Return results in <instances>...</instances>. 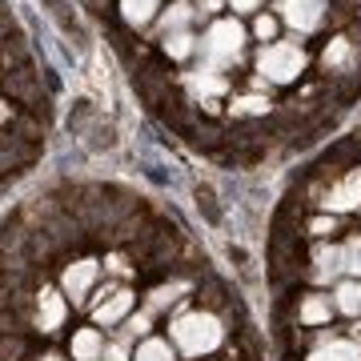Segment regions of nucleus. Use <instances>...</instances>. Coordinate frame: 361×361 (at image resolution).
<instances>
[{"instance_id": "aec40b11", "label": "nucleus", "mask_w": 361, "mask_h": 361, "mask_svg": "<svg viewBox=\"0 0 361 361\" xmlns=\"http://www.w3.org/2000/svg\"><path fill=\"white\" fill-rule=\"evenodd\" d=\"M193 49H197V37H193V32H169L165 56H173V61H185Z\"/></svg>"}, {"instance_id": "6ab92c4d", "label": "nucleus", "mask_w": 361, "mask_h": 361, "mask_svg": "<svg viewBox=\"0 0 361 361\" xmlns=\"http://www.w3.org/2000/svg\"><path fill=\"white\" fill-rule=\"evenodd\" d=\"M185 289H189V285H185V281H169V285H157L153 293H149V310H169V305H173V301H177L180 293H185Z\"/></svg>"}, {"instance_id": "b1692460", "label": "nucleus", "mask_w": 361, "mask_h": 361, "mask_svg": "<svg viewBox=\"0 0 361 361\" xmlns=\"http://www.w3.org/2000/svg\"><path fill=\"white\" fill-rule=\"evenodd\" d=\"M253 32H257L261 40H273L277 37V16H257V20H253Z\"/></svg>"}, {"instance_id": "4be33fe9", "label": "nucleus", "mask_w": 361, "mask_h": 361, "mask_svg": "<svg viewBox=\"0 0 361 361\" xmlns=\"http://www.w3.org/2000/svg\"><path fill=\"white\" fill-rule=\"evenodd\" d=\"M149 329H153V313H133V317H125V341L149 337Z\"/></svg>"}, {"instance_id": "9b49d317", "label": "nucleus", "mask_w": 361, "mask_h": 361, "mask_svg": "<svg viewBox=\"0 0 361 361\" xmlns=\"http://www.w3.org/2000/svg\"><path fill=\"white\" fill-rule=\"evenodd\" d=\"M68 353H73V361H101L104 357V337L97 334V329H80V334H73Z\"/></svg>"}, {"instance_id": "39448f33", "label": "nucleus", "mask_w": 361, "mask_h": 361, "mask_svg": "<svg viewBox=\"0 0 361 361\" xmlns=\"http://www.w3.org/2000/svg\"><path fill=\"white\" fill-rule=\"evenodd\" d=\"M65 313H68L65 297L56 293V289H40V297H37V329L40 334H56L65 325Z\"/></svg>"}, {"instance_id": "7ed1b4c3", "label": "nucleus", "mask_w": 361, "mask_h": 361, "mask_svg": "<svg viewBox=\"0 0 361 361\" xmlns=\"http://www.w3.org/2000/svg\"><path fill=\"white\" fill-rule=\"evenodd\" d=\"M305 65H310V56H305V49L293 44V40H273V44H265L261 56H257V68L273 80V85H293V80L305 73Z\"/></svg>"}, {"instance_id": "423d86ee", "label": "nucleus", "mask_w": 361, "mask_h": 361, "mask_svg": "<svg viewBox=\"0 0 361 361\" xmlns=\"http://www.w3.org/2000/svg\"><path fill=\"white\" fill-rule=\"evenodd\" d=\"M322 205L329 209V213H353V209H361V169L349 173L341 185H334V189L325 193Z\"/></svg>"}, {"instance_id": "6e6552de", "label": "nucleus", "mask_w": 361, "mask_h": 361, "mask_svg": "<svg viewBox=\"0 0 361 361\" xmlns=\"http://www.w3.org/2000/svg\"><path fill=\"white\" fill-rule=\"evenodd\" d=\"M337 273H345V253L337 245H317L313 249V277L317 281H334Z\"/></svg>"}, {"instance_id": "f8f14e48", "label": "nucleus", "mask_w": 361, "mask_h": 361, "mask_svg": "<svg viewBox=\"0 0 361 361\" xmlns=\"http://www.w3.org/2000/svg\"><path fill=\"white\" fill-rule=\"evenodd\" d=\"M189 89L197 97H221V92H229V77L217 73V68H197L193 77H189Z\"/></svg>"}, {"instance_id": "0eeeda50", "label": "nucleus", "mask_w": 361, "mask_h": 361, "mask_svg": "<svg viewBox=\"0 0 361 361\" xmlns=\"http://www.w3.org/2000/svg\"><path fill=\"white\" fill-rule=\"evenodd\" d=\"M92 281H97V261H77V265H68L65 277H61V289H65L73 301H85V293L92 289Z\"/></svg>"}, {"instance_id": "a211bd4d", "label": "nucleus", "mask_w": 361, "mask_h": 361, "mask_svg": "<svg viewBox=\"0 0 361 361\" xmlns=\"http://www.w3.org/2000/svg\"><path fill=\"white\" fill-rule=\"evenodd\" d=\"M121 13H125V20L129 25H149L153 20V13H157V0H121Z\"/></svg>"}, {"instance_id": "20e7f679", "label": "nucleus", "mask_w": 361, "mask_h": 361, "mask_svg": "<svg viewBox=\"0 0 361 361\" xmlns=\"http://www.w3.org/2000/svg\"><path fill=\"white\" fill-rule=\"evenodd\" d=\"M325 0H281V20L293 32H301V37H310V32H317V28L325 25Z\"/></svg>"}, {"instance_id": "dca6fc26", "label": "nucleus", "mask_w": 361, "mask_h": 361, "mask_svg": "<svg viewBox=\"0 0 361 361\" xmlns=\"http://www.w3.org/2000/svg\"><path fill=\"white\" fill-rule=\"evenodd\" d=\"M197 16V8H189V4H173V8H165L161 13V25H157V32H185V25Z\"/></svg>"}, {"instance_id": "412c9836", "label": "nucleus", "mask_w": 361, "mask_h": 361, "mask_svg": "<svg viewBox=\"0 0 361 361\" xmlns=\"http://www.w3.org/2000/svg\"><path fill=\"white\" fill-rule=\"evenodd\" d=\"M229 113L233 116H261V113H269V97H241V101L229 104Z\"/></svg>"}, {"instance_id": "c756f323", "label": "nucleus", "mask_w": 361, "mask_h": 361, "mask_svg": "<svg viewBox=\"0 0 361 361\" xmlns=\"http://www.w3.org/2000/svg\"><path fill=\"white\" fill-rule=\"evenodd\" d=\"M40 361H61V357H52V353H49V357H40Z\"/></svg>"}, {"instance_id": "c85d7f7f", "label": "nucleus", "mask_w": 361, "mask_h": 361, "mask_svg": "<svg viewBox=\"0 0 361 361\" xmlns=\"http://www.w3.org/2000/svg\"><path fill=\"white\" fill-rule=\"evenodd\" d=\"M4 121H13V104L8 101H0V125H4Z\"/></svg>"}, {"instance_id": "ddd939ff", "label": "nucleus", "mask_w": 361, "mask_h": 361, "mask_svg": "<svg viewBox=\"0 0 361 361\" xmlns=\"http://www.w3.org/2000/svg\"><path fill=\"white\" fill-rule=\"evenodd\" d=\"M310 361H361L357 341H325L310 353Z\"/></svg>"}, {"instance_id": "f03ea898", "label": "nucleus", "mask_w": 361, "mask_h": 361, "mask_svg": "<svg viewBox=\"0 0 361 361\" xmlns=\"http://www.w3.org/2000/svg\"><path fill=\"white\" fill-rule=\"evenodd\" d=\"M197 49H201L205 68L225 73V68H233L237 61H241V49H245V28L237 25V20H217L205 37L197 40Z\"/></svg>"}, {"instance_id": "5701e85b", "label": "nucleus", "mask_w": 361, "mask_h": 361, "mask_svg": "<svg viewBox=\"0 0 361 361\" xmlns=\"http://www.w3.org/2000/svg\"><path fill=\"white\" fill-rule=\"evenodd\" d=\"M341 253H345V273L361 281V237H349L341 245Z\"/></svg>"}, {"instance_id": "9d476101", "label": "nucleus", "mask_w": 361, "mask_h": 361, "mask_svg": "<svg viewBox=\"0 0 361 361\" xmlns=\"http://www.w3.org/2000/svg\"><path fill=\"white\" fill-rule=\"evenodd\" d=\"M133 310V293L129 289H116V293H109V301H101L97 305V325H116L125 322Z\"/></svg>"}, {"instance_id": "2eb2a0df", "label": "nucleus", "mask_w": 361, "mask_h": 361, "mask_svg": "<svg viewBox=\"0 0 361 361\" xmlns=\"http://www.w3.org/2000/svg\"><path fill=\"white\" fill-rule=\"evenodd\" d=\"M334 310H341L345 317H361V281H357V277H349V281L337 285Z\"/></svg>"}, {"instance_id": "393cba45", "label": "nucleus", "mask_w": 361, "mask_h": 361, "mask_svg": "<svg viewBox=\"0 0 361 361\" xmlns=\"http://www.w3.org/2000/svg\"><path fill=\"white\" fill-rule=\"evenodd\" d=\"M310 233H313V237H329V233H337V221L334 217H317L310 225Z\"/></svg>"}, {"instance_id": "f3484780", "label": "nucleus", "mask_w": 361, "mask_h": 361, "mask_svg": "<svg viewBox=\"0 0 361 361\" xmlns=\"http://www.w3.org/2000/svg\"><path fill=\"white\" fill-rule=\"evenodd\" d=\"M133 361H177V353H173V345L161 341V337H145L141 349L133 353Z\"/></svg>"}, {"instance_id": "cd10ccee", "label": "nucleus", "mask_w": 361, "mask_h": 361, "mask_svg": "<svg viewBox=\"0 0 361 361\" xmlns=\"http://www.w3.org/2000/svg\"><path fill=\"white\" fill-rule=\"evenodd\" d=\"M213 16V13H221V0H197V16Z\"/></svg>"}, {"instance_id": "1a4fd4ad", "label": "nucleus", "mask_w": 361, "mask_h": 361, "mask_svg": "<svg viewBox=\"0 0 361 361\" xmlns=\"http://www.w3.org/2000/svg\"><path fill=\"white\" fill-rule=\"evenodd\" d=\"M353 61H357V49H353V40H345V37L329 40L325 52H322V65L329 68V73H349Z\"/></svg>"}, {"instance_id": "4468645a", "label": "nucleus", "mask_w": 361, "mask_h": 361, "mask_svg": "<svg viewBox=\"0 0 361 361\" xmlns=\"http://www.w3.org/2000/svg\"><path fill=\"white\" fill-rule=\"evenodd\" d=\"M297 317H301L305 325H325L329 317H334V301H329V297H322V293H310L305 301H301Z\"/></svg>"}, {"instance_id": "f257e3e1", "label": "nucleus", "mask_w": 361, "mask_h": 361, "mask_svg": "<svg viewBox=\"0 0 361 361\" xmlns=\"http://www.w3.org/2000/svg\"><path fill=\"white\" fill-rule=\"evenodd\" d=\"M173 341L185 357H205L225 341V325H221L217 313H205V310H193V313H180L173 322Z\"/></svg>"}, {"instance_id": "bb28decb", "label": "nucleus", "mask_w": 361, "mask_h": 361, "mask_svg": "<svg viewBox=\"0 0 361 361\" xmlns=\"http://www.w3.org/2000/svg\"><path fill=\"white\" fill-rule=\"evenodd\" d=\"M101 361H133V357L125 353V341H116V345L104 349V357H101Z\"/></svg>"}, {"instance_id": "a878e982", "label": "nucleus", "mask_w": 361, "mask_h": 361, "mask_svg": "<svg viewBox=\"0 0 361 361\" xmlns=\"http://www.w3.org/2000/svg\"><path fill=\"white\" fill-rule=\"evenodd\" d=\"M225 4H229L233 13H241V16H245V13H257V8H261V0H225Z\"/></svg>"}]
</instances>
